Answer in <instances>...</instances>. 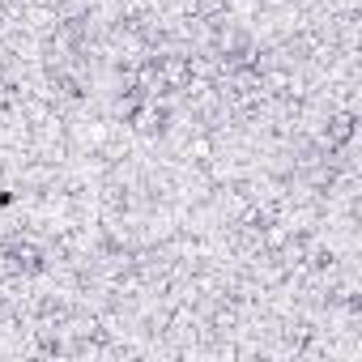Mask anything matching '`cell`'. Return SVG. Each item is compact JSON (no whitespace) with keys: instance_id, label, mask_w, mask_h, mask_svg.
<instances>
[{"instance_id":"1","label":"cell","mask_w":362,"mask_h":362,"mask_svg":"<svg viewBox=\"0 0 362 362\" xmlns=\"http://www.w3.org/2000/svg\"><path fill=\"white\" fill-rule=\"evenodd\" d=\"M0 73H5V60H0Z\"/></svg>"}]
</instances>
